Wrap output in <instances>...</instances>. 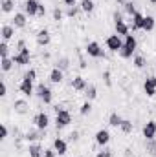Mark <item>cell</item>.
Returning a JSON list of instances; mask_svg holds the SVG:
<instances>
[{"label":"cell","instance_id":"obj_1","mask_svg":"<svg viewBox=\"0 0 156 157\" xmlns=\"http://www.w3.org/2000/svg\"><path fill=\"white\" fill-rule=\"evenodd\" d=\"M84 51H86V55H88V57H92V59H105V49H103V48H101V44H99V42H96V40L88 42V44H86V48H84Z\"/></svg>","mask_w":156,"mask_h":157},{"label":"cell","instance_id":"obj_2","mask_svg":"<svg viewBox=\"0 0 156 157\" xmlns=\"http://www.w3.org/2000/svg\"><path fill=\"white\" fill-rule=\"evenodd\" d=\"M114 28H116V33L119 35V37H127V35L130 33V26L125 24L121 13H117V11L114 13Z\"/></svg>","mask_w":156,"mask_h":157},{"label":"cell","instance_id":"obj_3","mask_svg":"<svg viewBox=\"0 0 156 157\" xmlns=\"http://www.w3.org/2000/svg\"><path fill=\"white\" fill-rule=\"evenodd\" d=\"M13 62L17 66H28V64H31V51H30V48H24L18 53H15Z\"/></svg>","mask_w":156,"mask_h":157},{"label":"cell","instance_id":"obj_4","mask_svg":"<svg viewBox=\"0 0 156 157\" xmlns=\"http://www.w3.org/2000/svg\"><path fill=\"white\" fill-rule=\"evenodd\" d=\"M35 93H37V97H39L44 104H51V101H53V91H51L48 86L39 84V86L35 88Z\"/></svg>","mask_w":156,"mask_h":157},{"label":"cell","instance_id":"obj_5","mask_svg":"<svg viewBox=\"0 0 156 157\" xmlns=\"http://www.w3.org/2000/svg\"><path fill=\"white\" fill-rule=\"evenodd\" d=\"M70 122H72V115L68 110H61L55 113V126L57 128H66Z\"/></svg>","mask_w":156,"mask_h":157},{"label":"cell","instance_id":"obj_6","mask_svg":"<svg viewBox=\"0 0 156 157\" xmlns=\"http://www.w3.org/2000/svg\"><path fill=\"white\" fill-rule=\"evenodd\" d=\"M18 91H20L24 97H31V95L35 93V86H33V80H30V78L22 77L20 84H18Z\"/></svg>","mask_w":156,"mask_h":157},{"label":"cell","instance_id":"obj_7","mask_svg":"<svg viewBox=\"0 0 156 157\" xmlns=\"http://www.w3.org/2000/svg\"><path fill=\"white\" fill-rule=\"evenodd\" d=\"M105 44H107V49H109V51H112V53H117V51L123 48V40H121V37H119L117 33H116V35H110V37L107 39Z\"/></svg>","mask_w":156,"mask_h":157},{"label":"cell","instance_id":"obj_8","mask_svg":"<svg viewBox=\"0 0 156 157\" xmlns=\"http://www.w3.org/2000/svg\"><path fill=\"white\" fill-rule=\"evenodd\" d=\"M24 13L28 17H37L39 15V7H40V2L39 0H24Z\"/></svg>","mask_w":156,"mask_h":157},{"label":"cell","instance_id":"obj_9","mask_svg":"<svg viewBox=\"0 0 156 157\" xmlns=\"http://www.w3.org/2000/svg\"><path fill=\"white\" fill-rule=\"evenodd\" d=\"M33 124H35L37 130H46V128L50 126V117H48V113L39 112V113L33 117Z\"/></svg>","mask_w":156,"mask_h":157},{"label":"cell","instance_id":"obj_10","mask_svg":"<svg viewBox=\"0 0 156 157\" xmlns=\"http://www.w3.org/2000/svg\"><path fill=\"white\" fill-rule=\"evenodd\" d=\"M96 143L99 144V146H107L109 144V141H110V132L109 130H105V128H101V130H97L96 132Z\"/></svg>","mask_w":156,"mask_h":157},{"label":"cell","instance_id":"obj_11","mask_svg":"<svg viewBox=\"0 0 156 157\" xmlns=\"http://www.w3.org/2000/svg\"><path fill=\"white\" fill-rule=\"evenodd\" d=\"M143 90H145L147 97L156 95V75H151V77L145 78V82H143Z\"/></svg>","mask_w":156,"mask_h":157},{"label":"cell","instance_id":"obj_12","mask_svg":"<svg viewBox=\"0 0 156 157\" xmlns=\"http://www.w3.org/2000/svg\"><path fill=\"white\" fill-rule=\"evenodd\" d=\"M42 135H44V130H30L22 135V139L28 141V143H39L42 139Z\"/></svg>","mask_w":156,"mask_h":157},{"label":"cell","instance_id":"obj_13","mask_svg":"<svg viewBox=\"0 0 156 157\" xmlns=\"http://www.w3.org/2000/svg\"><path fill=\"white\" fill-rule=\"evenodd\" d=\"M143 137H145V141H154L156 139V124H154V121H149V122L143 126Z\"/></svg>","mask_w":156,"mask_h":157},{"label":"cell","instance_id":"obj_14","mask_svg":"<svg viewBox=\"0 0 156 157\" xmlns=\"http://www.w3.org/2000/svg\"><path fill=\"white\" fill-rule=\"evenodd\" d=\"M35 40H37V44H39L40 48H46L50 42H51V35H50V31L44 28V29H40L39 33H37V37H35Z\"/></svg>","mask_w":156,"mask_h":157},{"label":"cell","instance_id":"obj_15","mask_svg":"<svg viewBox=\"0 0 156 157\" xmlns=\"http://www.w3.org/2000/svg\"><path fill=\"white\" fill-rule=\"evenodd\" d=\"M143 20H145V15H142L140 11H136V13L132 15V24H130V29H132V33L143 28Z\"/></svg>","mask_w":156,"mask_h":157},{"label":"cell","instance_id":"obj_16","mask_svg":"<svg viewBox=\"0 0 156 157\" xmlns=\"http://www.w3.org/2000/svg\"><path fill=\"white\" fill-rule=\"evenodd\" d=\"M53 150H55L59 155H66V152H68V143H66L64 139L57 137V139H53Z\"/></svg>","mask_w":156,"mask_h":157},{"label":"cell","instance_id":"obj_17","mask_svg":"<svg viewBox=\"0 0 156 157\" xmlns=\"http://www.w3.org/2000/svg\"><path fill=\"white\" fill-rule=\"evenodd\" d=\"M13 108H15V113H18V115H26L28 110H30V104H28L24 99H17V101L13 102Z\"/></svg>","mask_w":156,"mask_h":157},{"label":"cell","instance_id":"obj_18","mask_svg":"<svg viewBox=\"0 0 156 157\" xmlns=\"http://www.w3.org/2000/svg\"><path fill=\"white\" fill-rule=\"evenodd\" d=\"M28 154H30V157H42L44 148H42L40 143H30L28 144Z\"/></svg>","mask_w":156,"mask_h":157},{"label":"cell","instance_id":"obj_19","mask_svg":"<svg viewBox=\"0 0 156 157\" xmlns=\"http://www.w3.org/2000/svg\"><path fill=\"white\" fill-rule=\"evenodd\" d=\"M0 35H2V40H11L15 37V26H9V24H4L0 28Z\"/></svg>","mask_w":156,"mask_h":157},{"label":"cell","instance_id":"obj_20","mask_svg":"<svg viewBox=\"0 0 156 157\" xmlns=\"http://www.w3.org/2000/svg\"><path fill=\"white\" fill-rule=\"evenodd\" d=\"M86 86H88V82H86V78L77 75V77L72 78V88L76 90V91H84L86 90Z\"/></svg>","mask_w":156,"mask_h":157},{"label":"cell","instance_id":"obj_21","mask_svg":"<svg viewBox=\"0 0 156 157\" xmlns=\"http://www.w3.org/2000/svg\"><path fill=\"white\" fill-rule=\"evenodd\" d=\"M26 13H15V17H13V24L11 26H15V28H18V29H22V28H26Z\"/></svg>","mask_w":156,"mask_h":157},{"label":"cell","instance_id":"obj_22","mask_svg":"<svg viewBox=\"0 0 156 157\" xmlns=\"http://www.w3.org/2000/svg\"><path fill=\"white\" fill-rule=\"evenodd\" d=\"M63 78H64V71H61L59 68H53V70L50 71V82H51V84H61Z\"/></svg>","mask_w":156,"mask_h":157},{"label":"cell","instance_id":"obj_23","mask_svg":"<svg viewBox=\"0 0 156 157\" xmlns=\"http://www.w3.org/2000/svg\"><path fill=\"white\" fill-rule=\"evenodd\" d=\"M123 46L129 48V49H132V51H136V48H138V40H136V37H134L132 33H129V35L125 37V40H123Z\"/></svg>","mask_w":156,"mask_h":157},{"label":"cell","instance_id":"obj_24","mask_svg":"<svg viewBox=\"0 0 156 157\" xmlns=\"http://www.w3.org/2000/svg\"><path fill=\"white\" fill-rule=\"evenodd\" d=\"M121 122H123V117H121L119 113L112 112V113L109 115V124H110L112 128H119V126H121Z\"/></svg>","mask_w":156,"mask_h":157},{"label":"cell","instance_id":"obj_25","mask_svg":"<svg viewBox=\"0 0 156 157\" xmlns=\"http://www.w3.org/2000/svg\"><path fill=\"white\" fill-rule=\"evenodd\" d=\"M13 57H6V59H0V68H2V71L4 73H7V71H11V68H13Z\"/></svg>","mask_w":156,"mask_h":157},{"label":"cell","instance_id":"obj_26","mask_svg":"<svg viewBox=\"0 0 156 157\" xmlns=\"http://www.w3.org/2000/svg\"><path fill=\"white\" fill-rule=\"evenodd\" d=\"M154 26H156V20H154V17L153 15H147L145 17V20H143V31H153L154 29Z\"/></svg>","mask_w":156,"mask_h":157},{"label":"cell","instance_id":"obj_27","mask_svg":"<svg viewBox=\"0 0 156 157\" xmlns=\"http://www.w3.org/2000/svg\"><path fill=\"white\" fill-rule=\"evenodd\" d=\"M132 64H134L136 70H142V68L147 66V60H145L143 55H134V57H132Z\"/></svg>","mask_w":156,"mask_h":157},{"label":"cell","instance_id":"obj_28","mask_svg":"<svg viewBox=\"0 0 156 157\" xmlns=\"http://www.w3.org/2000/svg\"><path fill=\"white\" fill-rule=\"evenodd\" d=\"M84 95H86V101H94L96 97H97V88L94 86V84H88L86 86V90H84Z\"/></svg>","mask_w":156,"mask_h":157},{"label":"cell","instance_id":"obj_29","mask_svg":"<svg viewBox=\"0 0 156 157\" xmlns=\"http://www.w3.org/2000/svg\"><path fill=\"white\" fill-rule=\"evenodd\" d=\"M79 7H81V11H84V13H92V11L96 9V4H94V0H81Z\"/></svg>","mask_w":156,"mask_h":157},{"label":"cell","instance_id":"obj_30","mask_svg":"<svg viewBox=\"0 0 156 157\" xmlns=\"http://www.w3.org/2000/svg\"><path fill=\"white\" fill-rule=\"evenodd\" d=\"M0 7H2L4 13H11L15 9V0H2L0 2Z\"/></svg>","mask_w":156,"mask_h":157},{"label":"cell","instance_id":"obj_31","mask_svg":"<svg viewBox=\"0 0 156 157\" xmlns=\"http://www.w3.org/2000/svg\"><path fill=\"white\" fill-rule=\"evenodd\" d=\"M55 68H59L61 71H66L68 68H70V59L68 57H61L59 60H57V66Z\"/></svg>","mask_w":156,"mask_h":157},{"label":"cell","instance_id":"obj_32","mask_svg":"<svg viewBox=\"0 0 156 157\" xmlns=\"http://www.w3.org/2000/svg\"><path fill=\"white\" fill-rule=\"evenodd\" d=\"M132 128H134V124H132V121H129V119H123V122H121V126H119V130H121L123 133H132Z\"/></svg>","mask_w":156,"mask_h":157},{"label":"cell","instance_id":"obj_33","mask_svg":"<svg viewBox=\"0 0 156 157\" xmlns=\"http://www.w3.org/2000/svg\"><path fill=\"white\" fill-rule=\"evenodd\" d=\"M123 11H125L127 15H130V17H132V15L136 13V6H134V2H132V0H129L127 4H123Z\"/></svg>","mask_w":156,"mask_h":157},{"label":"cell","instance_id":"obj_34","mask_svg":"<svg viewBox=\"0 0 156 157\" xmlns=\"http://www.w3.org/2000/svg\"><path fill=\"white\" fill-rule=\"evenodd\" d=\"M51 17H53V20H55V22H61V20L64 18V13H63V9H61V7H53Z\"/></svg>","mask_w":156,"mask_h":157},{"label":"cell","instance_id":"obj_35","mask_svg":"<svg viewBox=\"0 0 156 157\" xmlns=\"http://www.w3.org/2000/svg\"><path fill=\"white\" fill-rule=\"evenodd\" d=\"M6 57H9V46L6 40H2L0 42V59H6Z\"/></svg>","mask_w":156,"mask_h":157},{"label":"cell","instance_id":"obj_36","mask_svg":"<svg viewBox=\"0 0 156 157\" xmlns=\"http://www.w3.org/2000/svg\"><path fill=\"white\" fill-rule=\"evenodd\" d=\"M90 112H92V102H90V101L83 102V104H81V108H79V113H81V115H88Z\"/></svg>","mask_w":156,"mask_h":157},{"label":"cell","instance_id":"obj_37","mask_svg":"<svg viewBox=\"0 0 156 157\" xmlns=\"http://www.w3.org/2000/svg\"><path fill=\"white\" fill-rule=\"evenodd\" d=\"M117 55H119V57H121V59H130V57H132V55H134V51H132V49H129V48H125V46H123V48H121V49H119V51H117Z\"/></svg>","mask_w":156,"mask_h":157},{"label":"cell","instance_id":"obj_38","mask_svg":"<svg viewBox=\"0 0 156 157\" xmlns=\"http://www.w3.org/2000/svg\"><path fill=\"white\" fill-rule=\"evenodd\" d=\"M79 9H81V7H77V6H72V7H68V11H66V17H70V18L77 17Z\"/></svg>","mask_w":156,"mask_h":157},{"label":"cell","instance_id":"obj_39","mask_svg":"<svg viewBox=\"0 0 156 157\" xmlns=\"http://www.w3.org/2000/svg\"><path fill=\"white\" fill-rule=\"evenodd\" d=\"M24 77H26V78H30V80H33V82H35V78H37V71H35L33 68H30V70H28V71L24 73Z\"/></svg>","mask_w":156,"mask_h":157},{"label":"cell","instance_id":"obj_40","mask_svg":"<svg viewBox=\"0 0 156 157\" xmlns=\"http://www.w3.org/2000/svg\"><path fill=\"white\" fill-rule=\"evenodd\" d=\"M147 150L151 155H156V143L154 141H147Z\"/></svg>","mask_w":156,"mask_h":157},{"label":"cell","instance_id":"obj_41","mask_svg":"<svg viewBox=\"0 0 156 157\" xmlns=\"http://www.w3.org/2000/svg\"><path fill=\"white\" fill-rule=\"evenodd\" d=\"M42 157H57V152H55L53 148H51V150H50V148H46V150H44V154H42Z\"/></svg>","mask_w":156,"mask_h":157},{"label":"cell","instance_id":"obj_42","mask_svg":"<svg viewBox=\"0 0 156 157\" xmlns=\"http://www.w3.org/2000/svg\"><path fill=\"white\" fill-rule=\"evenodd\" d=\"M96 157H112V152L110 150H103V152H97Z\"/></svg>","mask_w":156,"mask_h":157},{"label":"cell","instance_id":"obj_43","mask_svg":"<svg viewBox=\"0 0 156 157\" xmlns=\"http://www.w3.org/2000/svg\"><path fill=\"white\" fill-rule=\"evenodd\" d=\"M103 78H105L107 86H110V84H112V80H110V71H103Z\"/></svg>","mask_w":156,"mask_h":157},{"label":"cell","instance_id":"obj_44","mask_svg":"<svg viewBox=\"0 0 156 157\" xmlns=\"http://www.w3.org/2000/svg\"><path fill=\"white\" fill-rule=\"evenodd\" d=\"M68 137H70V141H72V143H77V141H79V132H72Z\"/></svg>","mask_w":156,"mask_h":157},{"label":"cell","instance_id":"obj_45","mask_svg":"<svg viewBox=\"0 0 156 157\" xmlns=\"http://www.w3.org/2000/svg\"><path fill=\"white\" fill-rule=\"evenodd\" d=\"M7 135H9V130H7L6 124H2V137L0 139H7Z\"/></svg>","mask_w":156,"mask_h":157},{"label":"cell","instance_id":"obj_46","mask_svg":"<svg viewBox=\"0 0 156 157\" xmlns=\"http://www.w3.org/2000/svg\"><path fill=\"white\" fill-rule=\"evenodd\" d=\"M0 95H2V97H6V95H7V84H6L4 80H2V93H0Z\"/></svg>","mask_w":156,"mask_h":157},{"label":"cell","instance_id":"obj_47","mask_svg":"<svg viewBox=\"0 0 156 157\" xmlns=\"http://www.w3.org/2000/svg\"><path fill=\"white\" fill-rule=\"evenodd\" d=\"M24 48H26V42H24V40H18V42H17V49L20 51V49H24Z\"/></svg>","mask_w":156,"mask_h":157},{"label":"cell","instance_id":"obj_48","mask_svg":"<svg viewBox=\"0 0 156 157\" xmlns=\"http://www.w3.org/2000/svg\"><path fill=\"white\" fill-rule=\"evenodd\" d=\"M44 15H46V7H44V6L40 4V7H39V15H37V17H44Z\"/></svg>","mask_w":156,"mask_h":157},{"label":"cell","instance_id":"obj_49","mask_svg":"<svg viewBox=\"0 0 156 157\" xmlns=\"http://www.w3.org/2000/svg\"><path fill=\"white\" fill-rule=\"evenodd\" d=\"M63 2H64L68 7H72V6H76V2H77V0H63Z\"/></svg>","mask_w":156,"mask_h":157},{"label":"cell","instance_id":"obj_50","mask_svg":"<svg viewBox=\"0 0 156 157\" xmlns=\"http://www.w3.org/2000/svg\"><path fill=\"white\" fill-rule=\"evenodd\" d=\"M117 4H119V6H123V4H127V2H129V0H116Z\"/></svg>","mask_w":156,"mask_h":157},{"label":"cell","instance_id":"obj_51","mask_svg":"<svg viewBox=\"0 0 156 157\" xmlns=\"http://www.w3.org/2000/svg\"><path fill=\"white\" fill-rule=\"evenodd\" d=\"M149 2H151V4H156V0H149Z\"/></svg>","mask_w":156,"mask_h":157},{"label":"cell","instance_id":"obj_52","mask_svg":"<svg viewBox=\"0 0 156 157\" xmlns=\"http://www.w3.org/2000/svg\"><path fill=\"white\" fill-rule=\"evenodd\" d=\"M154 124H156V121H154Z\"/></svg>","mask_w":156,"mask_h":157}]
</instances>
